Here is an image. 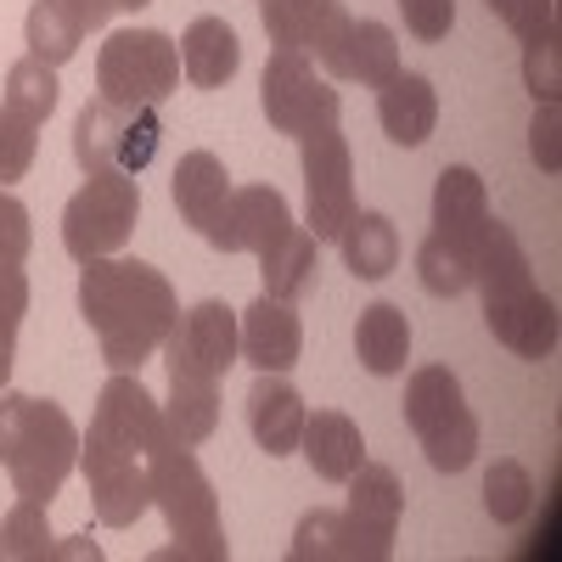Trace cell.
<instances>
[{
  "label": "cell",
  "mask_w": 562,
  "mask_h": 562,
  "mask_svg": "<svg viewBox=\"0 0 562 562\" xmlns=\"http://www.w3.org/2000/svg\"><path fill=\"white\" fill-rule=\"evenodd\" d=\"M79 315L97 333L102 360L113 371H140L180 321V299L169 276L147 259H90L79 270Z\"/></svg>",
  "instance_id": "6da1fadb"
},
{
  "label": "cell",
  "mask_w": 562,
  "mask_h": 562,
  "mask_svg": "<svg viewBox=\"0 0 562 562\" xmlns=\"http://www.w3.org/2000/svg\"><path fill=\"white\" fill-rule=\"evenodd\" d=\"M473 288L484 293V326L495 333V344H506L518 360L557 355V304L535 288L529 254L518 248V237L501 220L484 225V243L473 259Z\"/></svg>",
  "instance_id": "7a4b0ae2"
},
{
  "label": "cell",
  "mask_w": 562,
  "mask_h": 562,
  "mask_svg": "<svg viewBox=\"0 0 562 562\" xmlns=\"http://www.w3.org/2000/svg\"><path fill=\"white\" fill-rule=\"evenodd\" d=\"M484 225H490V192H484L479 169L445 164L439 186H434V231L416 248V281L434 299H456L473 288V259L484 243Z\"/></svg>",
  "instance_id": "3957f363"
},
{
  "label": "cell",
  "mask_w": 562,
  "mask_h": 562,
  "mask_svg": "<svg viewBox=\"0 0 562 562\" xmlns=\"http://www.w3.org/2000/svg\"><path fill=\"white\" fill-rule=\"evenodd\" d=\"M0 467L18 495L57 501L68 473L79 467V428L63 405L0 389Z\"/></svg>",
  "instance_id": "277c9868"
},
{
  "label": "cell",
  "mask_w": 562,
  "mask_h": 562,
  "mask_svg": "<svg viewBox=\"0 0 562 562\" xmlns=\"http://www.w3.org/2000/svg\"><path fill=\"white\" fill-rule=\"evenodd\" d=\"M147 490H153V506L164 512V524L175 535V546L164 557H186V562H225L231 557L225 524H220V495L203 473V461L186 445H175V439L153 445Z\"/></svg>",
  "instance_id": "5b68a950"
},
{
  "label": "cell",
  "mask_w": 562,
  "mask_h": 562,
  "mask_svg": "<svg viewBox=\"0 0 562 562\" xmlns=\"http://www.w3.org/2000/svg\"><path fill=\"white\" fill-rule=\"evenodd\" d=\"M405 428L428 450L434 473H467L479 461V416L467 411L461 378L450 366H422L405 383Z\"/></svg>",
  "instance_id": "8992f818"
},
{
  "label": "cell",
  "mask_w": 562,
  "mask_h": 562,
  "mask_svg": "<svg viewBox=\"0 0 562 562\" xmlns=\"http://www.w3.org/2000/svg\"><path fill=\"white\" fill-rule=\"evenodd\" d=\"M158 140H164V119L158 108H130L113 97H90L74 119V164L85 175H140L158 158Z\"/></svg>",
  "instance_id": "52a82bcc"
},
{
  "label": "cell",
  "mask_w": 562,
  "mask_h": 562,
  "mask_svg": "<svg viewBox=\"0 0 562 562\" xmlns=\"http://www.w3.org/2000/svg\"><path fill=\"white\" fill-rule=\"evenodd\" d=\"M180 90V45L164 29H119L97 52V97L158 108Z\"/></svg>",
  "instance_id": "ba28073f"
},
{
  "label": "cell",
  "mask_w": 562,
  "mask_h": 562,
  "mask_svg": "<svg viewBox=\"0 0 562 562\" xmlns=\"http://www.w3.org/2000/svg\"><path fill=\"white\" fill-rule=\"evenodd\" d=\"M135 220H140V180L135 175H119V169L85 175V186L63 209V248L79 265L108 259L135 237Z\"/></svg>",
  "instance_id": "9c48e42d"
},
{
  "label": "cell",
  "mask_w": 562,
  "mask_h": 562,
  "mask_svg": "<svg viewBox=\"0 0 562 562\" xmlns=\"http://www.w3.org/2000/svg\"><path fill=\"white\" fill-rule=\"evenodd\" d=\"M259 108L270 119L276 135H315V130H333L344 97L333 90V79H321L315 63L304 52H270L265 74H259Z\"/></svg>",
  "instance_id": "30bf717a"
},
{
  "label": "cell",
  "mask_w": 562,
  "mask_h": 562,
  "mask_svg": "<svg viewBox=\"0 0 562 562\" xmlns=\"http://www.w3.org/2000/svg\"><path fill=\"white\" fill-rule=\"evenodd\" d=\"M304 147V231L315 243H338L355 214V158L349 140L333 130H315L299 140Z\"/></svg>",
  "instance_id": "8fae6325"
},
{
  "label": "cell",
  "mask_w": 562,
  "mask_h": 562,
  "mask_svg": "<svg viewBox=\"0 0 562 562\" xmlns=\"http://www.w3.org/2000/svg\"><path fill=\"white\" fill-rule=\"evenodd\" d=\"M164 366H169V378L220 383L225 371L237 366V310L220 304V299L192 304L175 321V333L164 338Z\"/></svg>",
  "instance_id": "7c38bea8"
},
{
  "label": "cell",
  "mask_w": 562,
  "mask_h": 562,
  "mask_svg": "<svg viewBox=\"0 0 562 562\" xmlns=\"http://www.w3.org/2000/svg\"><path fill=\"white\" fill-rule=\"evenodd\" d=\"M79 467H85V484H90V506L108 529H130L140 512L153 506L147 490V456L135 450H113L102 439H85L79 434Z\"/></svg>",
  "instance_id": "4fadbf2b"
},
{
  "label": "cell",
  "mask_w": 562,
  "mask_h": 562,
  "mask_svg": "<svg viewBox=\"0 0 562 562\" xmlns=\"http://www.w3.org/2000/svg\"><path fill=\"white\" fill-rule=\"evenodd\" d=\"M315 63L326 68V79H355V85L383 90L400 74V40L378 18H344L333 40L315 52Z\"/></svg>",
  "instance_id": "5bb4252c"
},
{
  "label": "cell",
  "mask_w": 562,
  "mask_h": 562,
  "mask_svg": "<svg viewBox=\"0 0 562 562\" xmlns=\"http://www.w3.org/2000/svg\"><path fill=\"white\" fill-rule=\"evenodd\" d=\"M293 562H389L394 557V540H378L360 518L349 512H304L299 529H293V546H288Z\"/></svg>",
  "instance_id": "9a60e30c"
},
{
  "label": "cell",
  "mask_w": 562,
  "mask_h": 562,
  "mask_svg": "<svg viewBox=\"0 0 562 562\" xmlns=\"http://www.w3.org/2000/svg\"><path fill=\"white\" fill-rule=\"evenodd\" d=\"M288 225H293V209H288V198H281L276 186H237L209 248H220V254H254L259 259L270 243L288 237Z\"/></svg>",
  "instance_id": "2e32d148"
},
{
  "label": "cell",
  "mask_w": 562,
  "mask_h": 562,
  "mask_svg": "<svg viewBox=\"0 0 562 562\" xmlns=\"http://www.w3.org/2000/svg\"><path fill=\"white\" fill-rule=\"evenodd\" d=\"M237 355H243L254 371H293L299 355H304L299 310L281 304V299H270V293H259V299L237 315Z\"/></svg>",
  "instance_id": "e0dca14e"
},
{
  "label": "cell",
  "mask_w": 562,
  "mask_h": 562,
  "mask_svg": "<svg viewBox=\"0 0 562 562\" xmlns=\"http://www.w3.org/2000/svg\"><path fill=\"white\" fill-rule=\"evenodd\" d=\"M169 192H175V209L180 220L198 231L203 243H214V231L225 220V203H231V175L214 153H186L175 164V180H169Z\"/></svg>",
  "instance_id": "ac0fdd59"
},
{
  "label": "cell",
  "mask_w": 562,
  "mask_h": 562,
  "mask_svg": "<svg viewBox=\"0 0 562 562\" xmlns=\"http://www.w3.org/2000/svg\"><path fill=\"white\" fill-rule=\"evenodd\" d=\"M304 394L281 378V371H259V383L248 394V428L265 456H293L304 439Z\"/></svg>",
  "instance_id": "d6986e66"
},
{
  "label": "cell",
  "mask_w": 562,
  "mask_h": 562,
  "mask_svg": "<svg viewBox=\"0 0 562 562\" xmlns=\"http://www.w3.org/2000/svg\"><path fill=\"white\" fill-rule=\"evenodd\" d=\"M259 18H265V34H270L276 52L315 57L349 12L338 7V0H259Z\"/></svg>",
  "instance_id": "ffe728a7"
},
{
  "label": "cell",
  "mask_w": 562,
  "mask_h": 562,
  "mask_svg": "<svg viewBox=\"0 0 562 562\" xmlns=\"http://www.w3.org/2000/svg\"><path fill=\"white\" fill-rule=\"evenodd\" d=\"M243 68V40L225 18H198L192 29L180 34V74L192 79L198 90H220L231 85Z\"/></svg>",
  "instance_id": "44dd1931"
},
{
  "label": "cell",
  "mask_w": 562,
  "mask_h": 562,
  "mask_svg": "<svg viewBox=\"0 0 562 562\" xmlns=\"http://www.w3.org/2000/svg\"><path fill=\"white\" fill-rule=\"evenodd\" d=\"M378 119L389 130L394 147H422V140L434 135L439 124V97H434V85L422 79V74H394L383 90H378Z\"/></svg>",
  "instance_id": "7402d4cb"
},
{
  "label": "cell",
  "mask_w": 562,
  "mask_h": 562,
  "mask_svg": "<svg viewBox=\"0 0 562 562\" xmlns=\"http://www.w3.org/2000/svg\"><path fill=\"white\" fill-rule=\"evenodd\" d=\"M304 461L315 467V479L326 484H349V473L366 461V439L344 411H315L304 416V439H299Z\"/></svg>",
  "instance_id": "603a6c76"
},
{
  "label": "cell",
  "mask_w": 562,
  "mask_h": 562,
  "mask_svg": "<svg viewBox=\"0 0 562 562\" xmlns=\"http://www.w3.org/2000/svg\"><path fill=\"white\" fill-rule=\"evenodd\" d=\"M355 355L371 378H394L411 360V321L400 304H366L355 321Z\"/></svg>",
  "instance_id": "cb8c5ba5"
},
{
  "label": "cell",
  "mask_w": 562,
  "mask_h": 562,
  "mask_svg": "<svg viewBox=\"0 0 562 562\" xmlns=\"http://www.w3.org/2000/svg\"><path fill=\"white\" fill-rule=\"evenodd\" d=\"M338 248H344V265L360 281H383L400 265V231L378 209H355L349 225H344V237H338Z\"/></svg>",
  "instance_id": "d4e9b609"
},
{
  "label": "cell",
  "mask_w": 562,
  "mask_h": 562,
  "mask_svg": "<svg viewBox=\"0 0 562 562\" xmlns=\"http://www.w3.org/2000/svg\"><path fill=\"white\" fill-rule=\"evenodd\" d=\"M349 518H360L378 540H394L400 529V512H405V490L394 479V467H378V461H360L349 473Z\"/></svg>",
  "instance_id": "484cf974"
},
{
  "label": "cell",
  "mask_w": 562,
  "mask_h": 562,
  "mask_svg": "<svg viewBox=\"0 0 562 562\" xmlns=\"http://www.w3.org/2000/svg\"><path fill=\"white\" fill-rule=\"evenodd\" d=\"M85 34H90V29H85V18H79L74 0H34L29 18H23L29 57L52 63V68H63V63H74V57H79Z\"/></svg>",
  "instance_id": "4316f807"
},
{
  "label": "cell",
  "mask_w": 562,
  "mask_h": 562,
  "mask_svg": "<svg viewBox=\"0 0 562 562\" xmlns=\"http://www.w3.org/2000/svg\"><path fill=\"white\" fill-rule=\"evenodd\" d=\"M315 237L304 225H288V237L281 243H270L265 254H259V276H265V293L270 299H281V304H293V299H304L310 288H315Z\"/></svg>",
  "instance_id": "83f0119b"
},
{
  "label": "cell",
  "mask_w": 562,
  "mask_h": 562,
  "mask_svg": "<svg viewBox=\"0 0 562 562\" xmlns=\"http://www.w3.org/2000/svg\"><path fill=\"white\" fill-rule=\"evenodd\" d=\"M220 428V383L203 378H169V405H164V434L186 450H198Z\"/></svg>",
  "instance_id": "f1b7e54d"
},
{
  "label": "cell",
  "mask_w": 562,
  "mask_h": 562,
  "mask_svg": "<svg viewBox=\"0 0 562 562\" xmlns=\"http://www.w3.org/2000/svg\"><path fill=\"white\" fill-rule=\"evenodd\" d=\"M45 512H52V501L18 495V506L0 518V557H7V562H45V557H52L57 540H52Z\"/></svg>",
  "instance_id": "f546056e"
},
{
  "label": "cell",
  "mask_w": 562,
  "mask_h": 562,
  "mask_svg": "<svg viewBox=\"0 0 562 562\" xmlns=\"http://www.w3.org/2000/svg\"><path fill=\"white\" fill-rule=\"evenodd\" d=\"M529 506H535V479L524 473L518 461L501 456L490 473H484V512H490L495 524H524Z\"/></svg>",
  "instance_id": "4dcf8cb0"
},
{
  "label": "cell",
  "mask_w": 562,
  "mask_h": 562,
  "mask_svg": "<svg viewBox=\"0 0 562 562\" xmlns=\"http://www.w3.org/2000/svg\"><path fill=\"white\" fill-rule=\"evenodd\" d=\"M7 108H18V113L45 124L52 108H57V68L40 63V57H18L7 68Z\"/></svg>",
  "instance_id": "1f68e13d"
},
{
  "label": "cell",
  "mask_w": 562,
  "mask_h": 562,
  "mask_svg": "<svg viewBox=\"0 0 562 562\" xmlns=\"http://www.w3.org/2000/svg\"><path fill=\"white\" fill-rule=\"evenodd\" d=\"M23 315H29V276H23V265H0V389L12 378Z\"/></svg>",
  "instance_id": "d6a6232c"
},
{
  "label": "cell",
  "mask_w": 562,
  "mask_h": 562,
  "mask_svg": "<svg viewBox=\"0 0 562 562\" xmlns=\"http://www.w3.org/2000/svg\"><path fill=\"white\" fill-rule=\"evenodd\" d=\"M34 153H40V119H29V113L0 102V186L23 180Z\"/></svg>",
  "instance_id": "836d02e7"
},
{
  "label": "cell",
  "mask_w": 562,
  "mask_h": 562,
  "mask_svg": "<svg viewBox=\"0 0 562 562\" xmlns=\"http://www.w3.org/2000/svg\"><path fill=\"white\" fill-rule=\"evenodd\" d=\"M524 85L535 102H557L562 97V52H557V34L524 45Z\"/></svg>",
  "instance_id": "e575fe53"
},
{
  "label": "cell",
  "mask_w": 562,
  "mask_h": 562,
  "mask_svg": "<svg viewBox=\"0 0 562 562\" xmlns=\"http://www.w3.org/2000/svg\"><path fill=\"white\" fill-rule=\"evenodd\" d=\"M29 248H34L29 209H23V198H12L7 186H0V265H23Z\"/></svg>",
  "instance_id": "d590c367"
},
{
  "label": "cell",
  "mask_w": 562,
  "mask_h": 562,
  "mask_svg": "<svg viewBox=\"0 0 562 562\" xmlns=\"http://www.w3.org/2000/svg\"><path fill=\"white\" fill-rule=\"evenodd\" d=\"M400 12H405V34L428 40V45L456 29V0H400Z\"/></svg>",
  "instance_id": "8d00e7d4"
},
{
  "label": "cell",
  "mask_w": 562,
  "mask_h": 562,
  "mask_svg": "<svg viewBox=\"0 0 562 562\" xmlns=\"http://www.w3.org/2000/svg\"><path fill=\"white\" fill-rule=\"evenodd\" d=\"M529 153L540 169H557L562 164V108L557 102H540L535 124H529Z\"/></svg>",
  "instance_id": "74e56055"
},
{
  "label": "cell",
  "mask_w": 562,
  "mask_h": 562,
  "mask_svg": "<svg viewBox=\"0 0 562 562\" xmlns=\"http://www.w3.org/2000/svg\"><path fill=\"white\" fill-rule=\"evenodd\" d=\"M506 29L518 34L524 45L551 40V34H557V7H551V0H518V7L506 12Z\"/></svg>",
  "instance_id": "f35d334b"
},
{
  "label": "cell",
  "mask_w": 562,
  "mask_h": 562,
  "mask_svg": "<svg viewBox=\"0 0 562 562\" xmlns=\"http://www.w3.org/2000/svg\"><path fill=\"white\" fill-rule=\"evenodd\" d=\"M74 7H79L85 29H102V23L113 18V0H74Z\"/></svg>",
  "instance_id": "ab89813d"
},
{
  "label": "cell",
  "mask_w": 562,
  "mask_h": 562,
  "mask_svg": "<svg viewBox=\"0 0 562 562\" xmlns=\"http://www.w3.org/2000/svg\"><path fill=\"white\" fill-rule=\"evenodd\" d=\"M140 7H153V0H113V12H140Z\"/></svg>",
  "instance_id": "60d3db41"
},
{
  "label": "cell",
  "mask_w": 562,
  "mask_h": 562,
  "mask_svg": "<svg viewBox=\"0 0 562 562\" xmlns=\"http://www.w3.org/2000/svg\"><path fill=\"white\" fill-rule=\"evenodd\" d=\"M484 7H490V12H495V18H506V12H512V7H518V0H484Z\"/></svg>",
  "instance_id": "b9f144b4"
}]
</instances>
